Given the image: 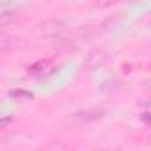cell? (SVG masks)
Here are the masks:
<instances>
[{
  "mask_svg": "<svg viewBox=\"0 0 151 151\" xmlns=\"http://www.w3.org/2000/svg\"><path fill=\"white\" fill-rule=\"evenodd\" d=\"M39 151H71V147H69V144L64 142V140H52V142H48L46 146H43Z\"/></svg>",
  "mask_w": 151,
  "mask_h": 151,
  "instance_id": "6da1fadb",
  "label": "cell"
},
{
  "mask_svg": "<svg viewBox=\"0 0 151 151\" xmlns=\"http://www.w3.org/2000/svg\"><path fill=\"white\" fill-rule=\"evenodd\" d=\"M149 140H151V139H149Z\"/></svg>",
  "mask_w": 151,
  "mask_h": 151,
  "instance_id": "7a4b0ae2",
  "label": "cell"
}]
</instances>
